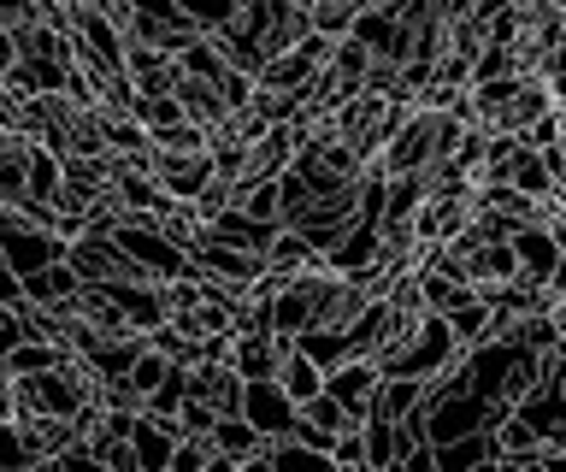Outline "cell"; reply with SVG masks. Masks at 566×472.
Segmentation results:
<instances>
[{
	"instance_id": "21",
	"label": "cell",
	"mask_w": 566,
	"mask_h": 472,
	"mask_svg": "<svg viewBox=\"0 0 566 472\" xmlns=\"http://www.w3.org/2000/svg\"><path fill=\"white\" fill-rule=\"evenodd\" d=\"M366 431V472H396V419H360Z\"/></svg>"
},
{
	"instance_id": "12",
	"label": "cell",
	"mask_w": 566,
	"mask_h": 472,
	"mask_svg": "<svg viewBox=\"0 0 566 472\" xmlns=\"http://www.w3.org/2000/svg\"><path fill=\"white\" fill-rule=\"evenodd\" d=\"M207 237H212V242H224V249L265 254V242L277 237V224H265V219H248L242 207H230V213H212V219H207Z\"/></svg>"
},
{
	"instance_id": "18",
	"label": "cell",
	"mask_w": 566,
	"mask_h": 472,
	"mask_svg": "<svg viewBox=\"0 0 566 472\" xmlns=\"http://www.w3.org/2000/svg\"><path fill=\"white\" fill-rule=\"evenodd\" d=\"M307 325H313V290L301 284V277H283V290L272 295V331H283V337H301Z\"/></svg>"
},
{
	"instance_id": "22",
	"label": "cell",
	"mask_w": 566,
	"mask_h": 472,
	"mask_svg": "<svg viewBox=\"0 0 566 472\" xmlns=\"http://www.w3.org/2000/svg\"><path fill=\"white\" fill-rule=\"evenodd\" d=\"M171 366H177V360H166V355H154V348H136V360L124 366L118 378H124V384H130V390H136V401H148V390H154V384H159V378L171 373Z\"/></svg>"
},
{
	"instance_id": "13",
	"label": "cell",
	"mask_w": 566,
	"mask_h": 472,
	"mask_svg": "<svg viewBox=\"0 0 566 472\" xmlns=\"http://www.w3.org/2000/svg\"><path fill=\"white\" fill-rule=\"evenodd\" d=\"M124 77L136 83V95H171L177 60L159 54V48H124Z\"/></svg>"
},
{
	"instance_id": "33",
	"label": "cell",
	"mask_w": 566,
	"mask_h": 472,
	"mask_svg": "<svg viewBox=\"0 0 566 472\" xmlns=\"http://www.w3.org/2000/svg\"><path fill=\"white\" fill-rule=\"evenodd\" d=\"M560 148H566V143H560Z\"/></svg>"
},
{
	"instance_id": "14",
	"label": "cell",
	"mask_w": 566,
	"mask_h": 472,
	"mask_svg": "<svg viewBox=\"0 0 566 472\" xmlns=\"http://www.w3.org/2000/svg\"><path fill=\"white\" fill-rule=\"evenodd\" d=\"M77 290H83V277L71 272L65 254L48 260V266H35V272H24V295H30V302H42V307H65Z\"/></svg>"
},
{
	"instance_id": "24",
	"label": "cell",
	"mask_w": 566,
	"mask_h": 472,
	"mask_svg": "<svg viewBox=\"0 0 566 472\" xmlns=\"http://www.w3.org/2000/svg\"><path fill=\"white\" fill-rule=\"evenodd\" d=\"M325 454H331V472H366V431H360V419L336 431Z\"/></svg>"
},
{
	"instance_id": "28",
	"label": "cell",
	"mask_w": 566,
	"mask_h": 472,
	"mask_svg": "<svg viewBox=\"0 0 566 472\" xmlns=\"http://www.w3.org/2000/svg\"><path fill=\"white\" fill-rule=\"evenodd\" d=\"M35 19H42V7H35V0H0V30H30Z\"/></svg>"
},
{
	"instance_id": "10",
	"label": "cell",
	"mask_w": 566,
	"mask_h": 472,
	"mask_svg": "<svg viewBox=\"0 0 566 472\" xmlns=\"http://www.w3.org/2000/svg\"><path fill=\"white\" fill-rule=\"evenodd\" d=\"M290 413H295V401L277 390V378H242V419L260 437L265 431H290Z\"/></svg>"
},
{
	"instance_id": "11",
	"label": "cell",
	"mask_w": 566,
	"mask_h": 472,
	"mask_svg": "<svg viewBox=\"0 0 566 472\" xmlns=\"http://www.w3.org/2000/svg\"><path fill=\"white\" fill-rule=\"evenodd\" d=\"M171 443H177V413H171V419H159V413H136V426H130V449H136V466H142V472H166Z\"/></svg>"
},
{
	"instance_id": "9",
	"label": "cell",
	"mask_w": 566,
	"mask_h": 472,
	"mask_svg": "<svg viewBox=\"0 0 566 472\" xmlns=\"http://www.w3.org/2000/svg\"><path fill=\"white\" fill-rule=\"evenodd\" d=\"M290 348H295V337H283V331H242V337L230 343V366H237L242 378H277V366Z\"/></svg>"
},
{
	"instance_id": "23",
	"label": "cell",
	"mask_w": 566,
	"mask_h": 472,
	"mask_svg": "<svg viewBox=\"0 0 566 472\" xmlns=\"http://www.w3.org/2000/svg\"><path fill=\"white\" fill-rule=\"evenodd\" d=\"M520 72V54H513V42H490L478 48V60H472V83H495V77H513Z\"/></svg>"
},
{
	"instance_id": "19",
	"label": "cell",
	"mask_w": 566,
	"mask_h": 472,
	"mask_svg": "<svg viewBox=\"0 0 566 472\" xmlns=\"http://www.w3.org/2000/svg\"><path fill=\"white\" fill-rule=\"evenodd\" d=\"M254 443H260V431L248 426L242 413H219V419H212V449H219V461H224V466H237V472H242V461L254 454Z\"/></svg>"
},
{
	"instance_id": "31",
	"label": "cell",
	"mask_w": 566,
	"mask_h": 472,
	"mask_svg": "<svg viewBox=\"0 0 566 472\" xmlns=\"http://www.w3.org/2000/svg\"><path fill=\"white\" fill-rule=\"evenodd\" d=\"M12 65H18V36H12V30H0V77H7Z\"/></svg>"
},
{
	"instance_id": "16",
	"label": "cell",
	"mask_w": 566,
	"mask_h": 472,
	"mask_svg": "<svg viewBox=\"0 0 566 472\" xmlns=\"http://www.w3.org/2000/svg\"><path fill=\"white\" fill-rule=\"evenodd\" d=\"M265 266L283 272V277H301V272H318V266H325V254H318L301 231H283V224H277V237L265 242Z\"/></svg>"
},
{
	"instance_id": "7",
	"label": "cell",
	"mask_w": 566,
	"mask_h": 472,
	"mask_svg": "<svg viewBox=\"0 0 566 472\" xmlns=\"http://www.w3.org/2000/svg\"><path fill=\"white\" fill-rule=\"evenodd\" d=\"M378 360H366V355H348V360H336L331 373H325V390L343 401V408L354 419H366L371 413V396H378Z\"/></svg>"
},
{
	"instance_id": "3",
	"label": "cell",
	"mask_w": 566,
	"mask_h": 472,
	"mask_svg": "<svg viewBox=\"0 0 566 472\" xmlns=\"http://www.w3.org/2000/svg\"><path fill=\"white\" fill-rule=\"evenodd\" d=\"M148 171H154L159 196L195 201V196L212 183V154H207V148H154V154H148Z\"/></svg>"
},
{
	"instance_id": "1",
	"label": "cell",
	"mask_w": 566,
	"mask_h": 472,
	"mask_svg": "<svg viewBox=\"0 0 566 472\" xmlns=\"http://www.w3.org/2000/svg\"><path fill=\"white\" fill-rule=\"evenodd\" d=\"M548 107H555V95H548V83L537 72H513V77L472 83L467 90V118L490 136H525Z\"/></svg>"
},
{
	"instance_id": "20",
	"label": "cell",
	"mask_w": 566,
	"mask_h": 472,
	"mask_svg": "<svg viewBox=\"0 0 566 472\" xmlns=\"http://www.w3.org/2000/svg\"><path fill=\"white\" fill-rule=\"evenodd\" d=\"M277 390L290 396V401L318 396V390H325V366H318L313 355H301V348H290V355H283V366H277Z\"/></svg>"
},
{
	"instance_id": "5",
	"label": "cell",
	"mask_w": 566,
	"mask_h": 472,
	"mask_svg": "<svg viewBox=\"0 0 566 472\" xmlns=\"http://www.w3.org/2000/svg\"><path fill=\"white\" fill-rule=\"evenodd\" d=\"M65 260H71V272H77L83 284H118V277H136L130 254H124L118 237H106V231H77L65 242Z\"/></svg>"
},
{
	"instance_id": "8",
	"label": "cell",
	"mask_w": 566,
	"mask_h": 472,
	"mask_svg": "<svg viewBox=\"0 0 566 472\" xmlns=\"http://www.w3.org/2000/svg\"><path fill=\"white\" fill-rule=\"evenodd\" d=\"M343 426H354V413H348L331 390L295 401V413H290V431L301 437V443H313V449H331V437L343 431Z\"/></svg>"
},
{
	"instance_id": "27",
	"label": "cell",
	"mask_w": 566,
	"mask_h": 472,
	"mask_svg": "<svg viewBox=\"0 0 566 472\" xmlns=\"http://www.w3.org/2000/svg\"><path fill=\"white\" fill-rule=\"evenodd\" d=\"M30 337V325H24V302H0V355H12L18 343Z\"/></svg>"
},
{
	"instance_id": "30",
	"label": "cell",
	"mask_w": 566,
	"mask_h": 472,
	"mask_svg": "<svg viewBox=\"0 0 566 472\" xmlns=\"http://www.w3.org/2000/svg\"><path fill=\"white\" fill-rule=\"evenodd\" d=\"M0 302H24V277L7 266V254H0Z\"/></svg>"
},
{
	"instance_id": "26",
	"label": "cell",
	"mask_w": 566,
	"mask_h": 472,
	"mask_svg": "<svg viewBox=\"0 0 566 472\" xmlns=\"http://www.w3.org/2000/svg\"><path fill=\"white\" fill-rule=\"evenodd\" d=\"M184 19H189V30L212 36V30L230 24V0H184Z\"/></svg>"
},
{
	"instance_id": "32",
	"label": "cell",
	"mask_w": 566,
	"mask_h": 472,
	"mask_svg": "<svg viewBox=\"0 0 566 472\" xmlns=\"http://www.w3.org/2000/svg\"><path fill=\"white\" fill-rule=\"evenodd\" d=\"M0 378H7V355H0Z\"/></svg>"
},
{
	"instance_id": "2",
	"label": "cell",
	"mask_w": 566,
	"mask_h": 472,
	"mask_svg": "<svg viewBox=\"0 0 566 472\" xmlns=\"http://www.w3.org/2000/svg\"><path fill=\"white\" fill-rule=\"evenodd\" d=\"M71 72H77V54H71L65 24L35 19L30 30H18V65L7 72V83L18 95H42V90H65Z\"/></svg>"
},
{
	"instance_id": "29",
	"label": "cell",
	"mask_w": 566,
	"mask_h": 472,
	"mask_svg": "<svg viewBox=\"0 0 566 472\" xmlns=\"http://www.w3.org/2000/svg\"><path fill=\"white\" fill-rule=\"evenodd\" d=\"M0 466H24V443H18V419L0 413Z\"/></svg>"
},
{
	"instance_id": "15",
	"label": "cell",
	"mask_w": 566,
	"mask_h": 472,
	"mask_svg": "<svg viewBox=\"0 0 566 472\" xmlns=\"http://www.w3.org/2000/svg\"><path fill=\"white\" fill-rule=\"evenodd\" d=\"M437 472H495L490 431H467V437H449V443H437Z\"/></svg>"
},
{
	"instance_id": "4",
	"label": "cell",
	"mask_w": 566,
	"mask_h": 472,
	"mask_svg": "<svg viewBox=\"0 0 566 472\" xmlns=\"http://www.w3.org/2000/svg\"><path fill=\"white\" fill-rule=\"evenodd\" d=\"M490 449H495V472H520V466H543V431L525 408H502L490 426Z\"/></svg>"
},
{
	"instance_id": "17",
	"label": "cell",
	"mask_w": 566,
	"mask_h": 472,
	"mask_svg": "<svg viewBox=\"0 0 566 472\" xmlns=\"http://www.w3.org/2000/svg\"><path fill=\"white\" fill-rule=\"evenodd\" d=\"M513 260H520V272H531V277H548L560 266V242L543 231V224H520L513 231Z\"/></svg>"
},
{
	"instance_id": "25",
	"label": "cell",
	"mask_w": 566,
	"mask_h": 472,
	"mask_svg": "<svg viewBox=\"0 0 566 472\" xmlns=\"http://www.w3.org/2000/svg\"><path fill=\"white\" fill-rule=\"evenodd\" d=\"M53 360H65V348H53V343H42V337H24V343L7 355V378L42 373V366H53Z\"/></svg>"
},
{
	"instance_id": "6",
	"label": "cell",
	"mask_w": 566,
	"mask_h": 472,
	"mask_svg": "<svg viewBox=\"0 0 566 472\" xmlns=\"http://www.w3.org/2000/svg\"><path fill=\"white\" fill-rule=\"evenodd\" d=\"M18 443H24V466H48L65 443H77V419L71 413H12Z\"/></svg>"
}]
</instances>
